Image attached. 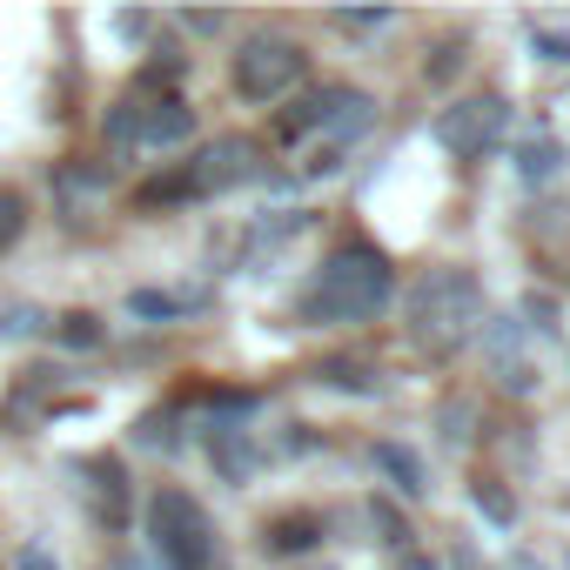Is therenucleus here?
<instances>
[{
  "mask_svg": "<svg viewBox=\"0 0 570 570\" xmlns=\"http://www.w3.org/2000/svg\"><path fill=\"white\" fill-rule=\"evenodd\" d=\"M262 175V141H248V135H215V141H202L175 175H155V181H141V202L155 208V202H208V195H228V188H242V181H255Z\"/></svg>",
  "mask_w": 570,
  "mask_h": 570,
  "instance_id": "nucleus-4",
  "label": "nucleus"
},
{
  "mask_svg": "<svg viewBox=\"0 0 570 570\" xmlns=\"http://www.w3.org/2000/svg\"><path fill=\"white\" fill-rule=\"evenodd\" d=\"M181 309H195L188 296H161V289H135L128 296V316H155V323H168V316H181Z\"/></svg>",
  "mask_w": 570,
  "mask_h": 570,
  "instance_id": "nucleus-17",
  "label": "nucleus"
},
{
  "mask_svg": "<svg viewBox=\"0 0 570 570\" xmlns=\"http://www.w3.org/2000/svg\"><path fill=\"white\" fill-rule=\"evenodd\" d=\"M370 517H376V530H383V543H390L396 557H403V550H416V543H410V523H403V510H396L390 497H376V503H370Z\"/></svg>",
  "mask_w": 570,
  "mask_h": 570,
  "instance_id": "nucleus-18",
  "label": "nucleus"
},
{
  "mask_svg": "<svg viewBox=\"0 0 570 570\" xmlns=\"http://www.w3.org/2000/svg\"><path fill=\"white\" fill-rule=\"evenodd\" d=\"M396 570H436V557H423V550H403V557H396Z\"/></svg>",
  "mask_w": 570,
  "mask_h": 570,
  "instance_id": "nucleus-27",
  "label": "nucleus"
},
{
  "mask_svg": "<svg viewBox=\"0 0 570 570\" xmlns=\"http://www.w3.org/2000/svg\"><path fill=\"white\" fill-rule=\"evenodd\" d=\"M148 543H155L161 570H222L215 517H208L188 490H175V483H161V490L148 497Z\"/></svg>",
  "mask_w": 570,
  "mask_h": 570,
  "instance_id": "nucleus-5",
  "label": "nucleus"
},
{
  "mask_svg": "<svg viewBox=\"0 0 570 570\" xmlns=\"http://www.w3.org/2000/svg\"><path fill=\"white\" fill-rule=\"evenodd\" d=\"M188 135H195V108L181 95H128L108 115V148L115 155H128V148H181Z\"/></svg>",
  "mask_w": 570,
  "mask_h": 570,
  "instance_id": "nucleus-7",
  "label": "nucleus"
},
{
  "mask_svg": "<svg viewBox=\"0 0 570 570\" xmlns=\"http://www.w3.org/2000/svg\"><path fill=\"white\" fill-rule=\"evenodd\" d=\"M503 128H510V101L503 95H470V101H456V108L436 115V141L456 161H483L503 141Z\"/></svg>",
  "mask_w": 570,
  "mask_h": 570,
  "instance_id": "nucleus-8",
  "label": "nucleus"
},
{
  "mask_svg": "<svg viewBox=\"0 0 570 570\" xmlns=\"http://www.w3.org/2000/svg\"><path fill=\"white\" fill-rule=\"evenodd\" d=\"M208 456H215V470H222L228 483H248L255 463H262V450H255V436H248L242 423H215V430H208Z\"/></svg>",
  "mask_w": 570,
  "mask_h": 570,
  "instance_id": "nucleus-11",
  "label": "nucleus"
},
{
  "mask_svg": "<svg viewBox=\"0 0 570 570\" xmlns=\"http://www.w3.org/2000/svg\"><path fill=\"white\" fill-rule=\"evenodd\" d=\"M61 336H68L75 350H95V343H101V323H95V316H61Z\"/></svg>",
  "mask_w": 570,
  "mask_h": 570,
  "instance_id": "nucleus-24",
  "label": "nucleus"
},
{
  "mask_svg": "<svg viewBox=\"0 0 570 570\" xmlns=\"http://www.w3.org/2000/svg\"><path fill=\"white\" fill-rule=\"evenodd\" d=\"M530 48H543V61H557V68L570 61V41H563V35H537V28H530Z\"/></svg>",
  "mask_w": 570,
  "mask_h": 570,
  "instance_id": "nucleus-25",
  "label": "nucleus"
},
{
  "mask_svg": "<svg viewBox=\"0 0 570 570\" xmlns=\"http://www.w3.org/2000/svg\"><path fill=\"white\" fill-rule=\"evenodd\" d=\"M523 330H557V303L530 289V296H523Z\"/></svg>",
  "mask_w": 570,
  "mask_h": 570,
  "instance_id": "nucleus-23",
  "label": "nucleus"
},
{
  "mask_svg": "<svg viewBox=\"0 0 570 570\" xmlns=\"http://www.w3.org/2000/svg\"><path fill=\"white\" fill-rule=\"evenodd\" d=\"M470 503H476L497 530H510V523H517V497H510L497 476H476V483H470Z\"/></svg>",
  "mask_w": 570,
  "mask_h": 570,
  "instance_id": "nucleus-14",
  "label": "nucleus"
},
{
  "mask_svg": "<svg viewBox=\"0 0 570 570\" xmlns=\"http://www.w3.org/2000/svg\"><path fill=\"white\" fill-rule=\"evenodd\" d=\"M390 21H396L390 8H363V14H356V8H336V14H330V28H343V35H383Z\"/></svg>",
  "mask_w": 570,
  "mask_h": 570,
  "instance_id": "nucleus-19",
  "label": "nucleus"
},
{
  "mask_svg": "<svg viewBox=\"0 0 570 570\" xmlns=\"http://www.w3.org/2000/svg\"><path fill=\"white\" fill-rule=\"evenodd\" d=\"M28 235V195L21 188H0V255Z\"/></svg>",
  "mask_w": 570,
  "mask_h": 570,
  "instance_id": "nucleus-16",
  "label": "nucleus"
},
{
  "mask_svg": "<svg viewBox=\"0 0 570 570\" xmlns=\"http://www.w3.org/2000/svg\"><path fill=\"white\" fill-rule=\"evenodd\" d=\"M390 303H396V262H390L376 242L350 235V242H336V248L323 255V268L309 275V289L296 296V316H303L309 330H363V323H376Z\"/></svg>",
  "mask_w": 570,
  "mask_h": 570,
  "instance_id": "nucleus-1",
  "label": "nucleus"
},
{
  "mask_svg": "<svg viewBox=\"0 0 570 570\" xmlns=\"http://www.w3.org/2000/svg\"><path fill=\"white\" fill-rule=\"evenodd\" d=\"M55 181H61V195H68V202H75V195H81V202H95V195L108 188V175H101V168H75V161H68Z\"/></svg>",
  "mask_w": 570,
  "mask_h": 570,
  "instance_id": "nucleus-21",
  "label": "nucleus"
},
{
  "mask_svg": "<svg viewBox=\"0 0 570 570\" xmlns=\"http://www.w3.org/2000/svg\"><path fill=\"white\" fill-rule=\"evenodd\" d=\"M235 95L248 108H275V101H289L303 81H309V55L296 35H275V28H255L242 48H235V68H228Z\"/></svg>",
  "mask_w": 570,
  "mask_h": 570,
  "instance_id": "nucleus-6",
  "label": "nucleus"
},
{
  "mask_svg": "<svg viewBox=\"0 0 570 570\" xmlns=\"http://www.w3.org/2000/svg\"><path fill=\"white\" fill-rule=\"evenodd\" d=\"M316 376H323L330 390H350V396H376V390H383V376H376L370 363H350V356H330Z\"/></svg>",
  "mask_w": 570,
  "mask_h": 570,
  "instance_id": "nucleus-13",
  "label": "nucleus"
},
{
  "mask_svg": "<svg viewBox=\"0 0 570 570\" xmlns=\"http://www.w3.org/2000/svg\"><path fill=\"white\" fill-rule=\"evenodd\" d=\"M75 476H81V490H88V503H95V517L108 523V530H128V470L115 463V456H88V463H75Z\"/></svg>",
  "mask_w": 570,
  "mask_h": 570,
  "instance_id": "nucleus-9",
  "label": "nucleus"
},
{
  "mask_svg": "<svg viewBox=\"0 0 570 570\" xmlns=\"http://www.w3.org/2000/svg\"><path fill=\"white\" fill-rule=\"evenodd\" d=\"M557 168H563V148H557L550 135H543V141H523V148H517V175H523V181H550Z\"/></svg>",
  "mask_w": 570,
  "mask_h": 570,
  "instance_id": "nucleus-15",
  "label": "nucleus"
},
{
  "mask_svg": "<svg viewBox=\"0 0 570 570\" xmlns=\"http://www.w3.org/2000/svg\"><path fill=\"white\" fill-rule=\"evenodd\" d=\"M363 128H376V101H370L363 88H350V81H323V88L296 95V108H282V115H275V135H282V141L330 135V148L309 161V175H330V168H336V155H343Z\"/></svg>",
  "mask_w": 570,
  "mask_h": 570,
  "instance_id": "nucleus-3",
  "label": "nucleus"
},
{
  "mask_svg": "<svg viewBox=\"0 0 570 570\" xmlns=\"http://www.w3.org/2000/svg\"><path fill=\"white\" fill-rule=\"evenodd\" d=\"M370 463H376V470L390 476V490H396V497H410V503H416V497H430V463H423V456H416L410 443L383 436V443L370 450Z\"/></svg>",
  "mask_w": 570,
  "mask_h": 570,
  "instance_id": "nucleus-10",
  "label": "nucleus"
},
{
  "mask_svg": "<svg viewBox=\"0 0 570 570\" xmlns=\"http://www.w3.org/2000/svg\"><path fill=\"white\" fill-rule=\"evenodd\" d=\"M483 316H490V309H483V282H476L470 268H456V262L423 268V275L410 282V296H403V336H410L430 363L463 356V350L476 343Z\"/></svg>",
  "mask_w": 570,
  "mask_h": 570,
  "instance_id": "nucleus-2",
  "label": "nucleus"
},
{
  "mask_svg": "<svg viewBox=\"0 0 570 570\" xmlns=\"http://www.w3.org/2000/svg\"><path fill=\"white\" fill-rule=\"evenodd\" d=\"M181 28H195V35H222L228 14H181Z\"/></svg>",
  "mask_w": 570,
  "mask_h": 570,
  "instance_id": "nucleus-26",
  "label": "nucleus"
},
{
  "mask_svg": "<svg viewBox=\"0 0 570 570\" xmlns=\"http://www.w3.org/2000/svg\"><path fill=\"white\" fill-rule=\"evenodd\" d=\"M48 316L35 309V303H14V296H0V330H14V336H28V330H41Z\"/></svg>",
  "mask_w": 570,
  "mask_h": 570,
  "instance_id": "nucleus-22",
  "label": "nucleus"
},
{
  "mask_svg": "<svg viewBox=\"0 0 570 570\" xmlns=\"http://www.w3.org/2000/svg\"><path fill=\"white\" fill-rule=\"evenodd\" d=\"M456 68H463V35H450V41H436V55L423 61V81H456Z\"/></svg>",
  "mask_w": 570,
  "mask_h": 570,
  "instance_id": "nucleus-20",
  "label": "nucleus"
},
{
  "mask_svg": "<svg viewBox=\"0 0 570 570\" xmlns=\"http://www.w3.org/2000/svg\"><path fill=\"white\" fill-rule=\"evenodd\" d=\"M316 537H323V517H309V510H296V517H275V523L262 530V543H268L275 557H296V550H316Z\"/></svg>",
  "mask_w": 570,
  "mask_h": 570,
  "instance_id": "nucleus-12",
  "label": "nucleus"
}]
</instances>
